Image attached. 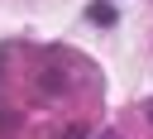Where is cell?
I'll return each instance as SVG.
<instances>
[{"mask_svg": "<svg viewBox=\"0 0 153 139\" xmlns=\"http://www.w3.org/2000/svg\"><path fill=\"white\" fill-rule=\"evenodd\" d=\"M86 14H91L96 24H115V5H105V0H100V5H91Z\"/></svg>", "mask_w": 153, "mask_h": 139, "instance_id": "1", "label": "cell"}, {"mask_svg": "<svg viewBox=\"0 0 153 139\" xmlns=\"http://www.w3.org/2000/svg\"><path fill=\"white\" fill-rule=\"evenodd\" d=\"M148 120H153V105H148Z\"/></svg>", "mask_w": 153, "mask_h": 139, "instance_id": "2", "label": "cell"}]
</instances>
